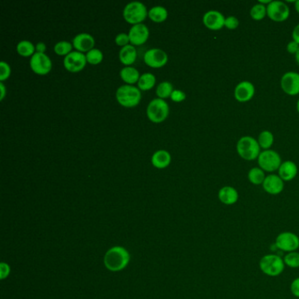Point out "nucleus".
<instances>
[{"instance_id": "nucleus-1", "label": "nucleus", "mask_w": 299, "mask_h": 299, "mask_svg": "<svg viewBox=\"0 0 299 299\" xmlns=\"http://www.w3.org/2000/svg\"><path fill=\"white\" fill-rule=\"evenodd\" d=\"M129 254L125 248L115 247L111 248L105 255V265L111 271H120L128 264Z\"/></svg>"}, {"instance_id": "nucleus-2", "label": "nucleus", "mask_w": 299, "mask_h": 299, "mask_svg": "<svg viewBox=\"0 0 299 299\" xmlns=\"http://www.w3.org/2000/svg\"><path fill=\"white\" fill-rule=\"evenodd\" d=\"M238 155L246 161H254L261 154V147L258 141L251 136H243L237 142Z\"/></svg>"}, {"instance_id": "nucleus-3", "label": "nucleus", "mask_w": 299, "mask_h": 299, "mask_svg": "<svg viewBox=\"0 0 299 299\" xmlns=\"http://www.w3.org/2000/svg\"><path fill=\"white\" fill-rule=\"evenodd\" d=\"M261 272L268 276L275 277L281 275L284 268L285 263L282 258L276 255H266L261 258L259 262Z\"/></svg>"}, {"instance_id": "nucleus-4", "label": "nucleus", "mask_w": 299, "mask_h": 299, "mask_svg": "<svg viewBox=\"0 0 299 299\" xmlns=\"http://www.w3.org/2000/svg\"><path fill=\"white\" fill-rule=\"evenodd\" d=\"M116 97H117L118 102L123 107H135L141 100V90L135 86L124 84L118 88Z\"/></svg>"}, {"instance_id": "nucleus-5", "label": "nucleus", "mask_w": 299, "mask_h": 299, "mask_svg": "<svg viewBox=\"0 0 299 299\" xmlns=\"http://www.w3.org/2000/svg\"><path fill=\"white\" fill-rule=\"evenodd\" d=\"M147 14H148L147 8L144 4L140 1H132L128 3L123 11L125 20L133 25L141 23V21H144L145 18L147 17Z\"/></svg>"}, {"instance_id": "nucleus-6", "label": "nucleus", "mask_w": 299, "mask_h": 299, "mask_svg": "<svg viewBox=\"0 0 299 299\" xmlns=\"http://www.w3.org/2000/svg\"><path fill=\"white\" fill-rule=\"evenodd\" d=\"M258 164L263 171L275 172L282 164V159L277 152L272 149L263 150L258 156Z\"/></svg>"}, {"instance_id": "nucleus-7", "label": "nucleus", "mask_w": 299, "mask_h": 299, "mask_svg": "<svg viewBox=\"0 0 299 299\" xmlns=\"http://www.w3.org/2000/svg\"><path fill=\"white\" fill-rule=\"evenodd\" d=\"M169 106L162 98H154L148 104L147 115L153 122L158 123L164 121L169 114Z\"/></svg>"}, {"instance_id": "nucleus-8", "label": "nucleus", "mask_w": 299, "mask_h": 299, "mask_svg": "<svg viewBox=\"0 0 299 299\" xmlns=\"http://www.w3.org/2000/svg\"><path fill=\"white\" fill-rule=\"evenodd\" d=\"M289 13V7L282 1H271V3L267 6V16L275 22L287 21Z\"/></svg>"}, {"instance_id": "nucleus-9", "label": "nucleus", "mask_w": 299, "mask_h": 299, "mask_svg": "<svg viewBox=\"0 0 299 299\" xmlns=\"http://www.w3.org/2000/svg\"><path fill=\"white\" fill-rule=\"evenodd\" d=\"M275 246L280 250L287 253L296 251L299 248V237L291 232H283L277 235Z\"/></svg>"}, {"instance_id": "nucleus-10", "label": "nucleus", "mask_w": 299, "mask_h": 299, "mask_svg": "<svg viewBox=\"0 0 299 299\" xmlns=\"http://www.w3.org/2000/svg\"><path fill=\"white\" fill-rule=\"evenodd\" d=\"M30 67L35 73L45 75L51 70V60L45 53L35 52L30 59Z\"/></svg>"}, {"instance_id": "nucleus-11", "label": "nucleus", "mask_w": 299, "mask_h": 299, "mask_svg": "<svg viewBox=\"0 0 299 299\" xmlns=\"http://www.w3.org/2000/svg\"><path fill=\"white\" fill-rule=\"evenodd\" d=\"M87 59L82 52L71 51L63 59V64L70 72H77L84 68Z\"/></svg>"}, {"instance_id": "nucleus-12", "label": "nucleus", "mask_w": 299, "mask_h": 299, "mask_svg": "<svg viewBox=\"0 0 299 299\" xmlns=\"http://www.w3.org/2000/svg\"><path fill=\"white\" fill-rule=\"evenodd\" d=\"M281 88L289 96L299 94V73L294 71L286 72L281 78Z\"/></svg>"}, {"instance_id": "nucleus-13", "label": "nucleus", "mask_w": 299, "mask_h": 299, "mask_svg": "<svg viewBox=\"0 0 299 299\" xmlns=\"http://www.w3.org/2000/svg\"><path fill=\"white\" fill-rule=\"evenodd\" d=\"M226 18L223 14L216 10H211L204 14V25L213 31H219L225 27Z\"/></svg>"}, {"instance_id": "nucleus-14", "label": "nucleus", "mask_w": 299, "mask_h": 299, "mask_svg": "<svg viewBox=\"0 0 299 299\" xmlns=\"http://www.w3.org/2000/svg\"><path fill=\"white\" fill-rule=\"evenodd\" d=\"M255 94V87L249 81H242L238 83L234 89V97L238 102L246 103L254 97Z\"/></svg>"}, {"instance_id": "nucleus-15", "label": "nucleus", "mask_w": 299, "mask_h": 299, "mask_svg": "<svg viewBox=\"0 0 299 299\" xmlns=\"http://www.w3.org/2000/svg\"><path fill=\"white\" fill-rule=\"evenodd\" d=\"M144 61L150 67L159 68L165 65L168 61V55L162 49L151 48L145 53Z\"/></svg>"}, {"instance_id": "nucleus-16", "label": "nucleus", "mask_w": 299, "mask_h": 299, "mask_svg": "<svg viewBox=\"0 0 299 299\" xmlns=\"http://www.w3.org/2000/svg\"><path fill=\"white\" fill-rule=\"evenodd\" d=\"M262 188L270 195H278L284 189V181L279 175L271 174L266 176Z\"/></svg>"}, {"instance_id": "nucleus-17", "label": "nucleus", "mask_w": 299, "mask_h": 299, "mask_svg": "<svg viewBox=\"0 0 299 299\" xmlns=\"http://www.w3.org/2000/svg\"><path fill=\"white\" fill-rule=\"evenodd\" d=\"M128 35H129V39H130V42L132 44H143L148 40L149 30H148V27L142 23L133 25V27L129 30Z\"/></svg>"}, {"instance_id": "nucleus-18", "label": "nucleus", "mask_w": 299, "mask_h": 299, "mask_svg": "<svg viewBox=\"0 0 299 299\" xmlns=\"http://www.w3.org/2000/svg\"><path fill=\"white\" fill-rule=\"evenodd\" d=\"M95 44V41L91 35L87 33H82L76 35L73 39L74 47L79 52H88L92 49L93 46Z\"/></svg>"}, {"instance_id": "nucleus-19", "label": "nucleus", "mask_w": 299, "mask_h": 299, "mask_svg": "<svg viewBox=\"0 0 299 299\" xmlns=\"http://www.w3.org/2000/svg\"><path fill=\"white\" fill-rule=\"evenodd\" d=\"M218 197L221 203L226 206H233L239 200L237 189L232 186H224L219 190Z\"/></svg>"}, {"instance_id": "nucleus-20", "label": "nucleus", "mask_w": 299, "mask_h": 299, "mask_svg": "<svg viewBox=\"0 0 299 299\" xmlns=\"http://www.w3.org/2000/svg\"><path fill=\"white\" fill-rule=\"evenodd\" d=\"M298 172L297 166L292 161L282 162L278 169V175L284 182H289L296 177Z\"/></svg>"}, {"instance_id": "nucleus-21", "label": "nucleus", "mask_w": 299, "mask_h": 299, "mask_svg": "<svg viewBox=\"0 0 299 299\" xmlns=\"http://www.w3.org/2000/svg\"><path fill=\"white\" fill-rule=\"evenodd\" d=\"M170 161L171 155L169 152L164 149H159L152 155V164L159 169L167 167L170 163Z\"/></svg>"}, {"instance_id": "nucleus-22", "label": "nucleus", "mask_w": 299, "mask_h": 299, "mask_svg": "<svg viewBox=\"0 0 299 299\" xmlns=\"http://www.w3.org/2000/svg\"><path fill=\"white\" fill-rule=\"evenodd\" d=\"M137 51L133 45L128 44L122 47L120 50V60L126 65H130L136 60Z\"/></svg>"}, {"instance_id": "nucleus-23", "label": "nucleus", "mask_w": 299, "mask_h": 299, "mask_svg": "<svg viewBox=\"0 0 299 299\" xmlns=\"http://www.w3.org/2000/svg\"><path fill=\"white\" fill-rule=\"evenodd\" d=\"M120 75H121V78L128 83L138 82V80L140 78V73L137 69L134 67H130V66H127L123 69H121Z\"/></svg>"}, {"instance_id": "nucleus-24", "label": "nucleus", "mask_w": 299, "mask_h": 299, "mask_svg": "<svg viewBox=\"0 0 299 299\" xmlns=\"http://www.w3.org/2000/svg\"><path fill=\"white\" fill-rule=\"evenodd\" d=\"M148 17L155 22H162L168 17V11L165 7L156 6L148 11Z\"/></svg>"}, {"instance_id": "nucleus-25", "label": "nucleus", "mask_w": 299, "mask_h": 299, "mask_svg": "<svg viewBox=\"0 0 299 299\" xmlns=\"http://www.w3.org/2000/svg\"><path fill=\"white\" fill-rule=\"evenodd\" d=\"M248 177L249 182L253 183L254 185H261V184L262 185L266 178V175H265V171H263L261 168L255 167L248 171Z\"/></svg>"}, {"instance_id": "nucleus-26", "label": "nucleus", "mask_w": 299, "mask_h": 299, "mask_svg": "<svg viewBox=\"0 0 299 299\" xmlns=\"http://www.w3.org/2000/svg\"><path fill=\"white\" fill-rule=\"evenodd\" d=\"M274 135L271 132L265 130L259 134L257 141L261 148H263V150H268L271 148L272 145L274 143Z\"/></svg>"}, {"instance_id": "nucleus-27", "label": "nucleus", "mask_w": 299, "mask_h": 299, "mask_svg": "<svg viewBox=\"0 0 299 299\" xmlns=\"http://www.w3.org/2000/svg\"><path fill=\"white\" fill-rule=\"evenodd\" d=\"M155 76L152 73H144L142 74L138 80V87L139 89H149L155 85Z\"/></svg>"}, {"instance_id": "nucleus-28", "label": "nucleus", "mask_w": 299, "mask_h": 299, "mask_svg": "<svg viewBox=\"0 0 299 299\" xmlns=\"http://www.w3.org/2000/svg\"><path fill=\"white\" fill-rule=\"evenodd\" d=\"M35 45L33 44L31 42L29 41H21L19 42L17 45V51L19 52L20 55L22 56H30L33 55L35 53Z\"/></svg>"}, {"instance_id": "nucleus-29", "label": "nucleus", "mask_w": 299, "mask_h": 299, "mask_svg": "<svg viewBox=\"0 0 299 299\" xmlns=\"http://www.w3.org/2000/svg\"><path fill=\"white\" fill-rule=\"evenodd\" d=\"M250 16L255 21H261L267 16V7L262 4H255L250 10Z\"/></svg>"}, {"instance_id": "nucleus-30", "label": "nucleus", "mask_w": 299, "mask_h": 299, "mask_svg": "<svg viewBox=\"0 0 299 299\" xmlns=\"http://www.w3.org/2000/svg\"><path fill=\"white\" fill-rule=\"evenodd\" d=\"M173 90H174L173 85L168 81H164V82L159 83L156 87V94L160 98H165V97L170 96Z\"/></svg>"}, {"instance_id": "nucleus-31", "label": "nucleus", "mask_w": 299, "mask_h": 299, "mask_svg": "<svg viewBox=\"0 0 299 299\" xmlns=\"http://www.w3.org/2000/svg\"><path fill=\"white\" fill-rule=\"evenodd\" d=\"M87 62L91 64H97L103 60V53L98 48H92L86 54Z\"/></svg>"}, {"instance_id": "nucleus-32", "label": "nucleus", "mask_w": 299, "mask_h": 299, "mask_svg": "<svg viewBox=\"0 0 299 299\" xmlns=\"http://www.w3.org/2000/svg\"><path fill=\"white\" fill-rule=\"evenodd\" d=\"M284 263L289 268H299V253L298 252H290L284 256Z\"/></svg>"}, {"instance_id": "nucleus-33", "label": "nucleus", "mask_w": 299, "mask_h": 299, "mask_svg": "<svg viewBox=\"0 0 299 299\" xmlns=\"http://www.w3.org/2000/svg\"><path fill=\"white\" fill-rule=\"evenodd\" d=\"M71 49H72V45L67 41L57 42L54 47V50L56 54L60 55H65V56L71 52Z\"/></svg>"}, {"instance_id": "nucleus-34", "label": "nucleus", "mask_w": 299, "mask_h": 299, "mask_svg": "<svg viewBox=\"0 0 299 299\" xmlns=\"http://www.w3.org/2000/svg\"><path fill=\"white\" fill-rule=\"evenodd\" d=\"M11 74L10 65L7 62H0V81L3 82L4 80L7 79Z\"/></svg>"}, {"instance_id": "nucleus-35", "label": "nucleus", "mask_w": 299, "mask_h": 299, "mask_svg": "<svg viewBox=\"0 0 299 299\" xmlns=\"http://www.w3.org/2000/svg\"><path fill=\"white\" fill-rule=\"evenodd\" d=\"M239 25H240V21L235 16H229V17L226 18L225 27L227 29L235 30V29H237Z\"/></svg>"}, {"instance_id": "nucleus-36", "label": "nucleus", "mask_w": 299, "mask_h": 299, "mask_svg": "<svg viewBox=\"0 0 299 299\" xmlns=\"http://www.w3.org/2000/svg\"><path fill=\"white\" fill-rule=\"evenodd\" d=\"M115 42H116V43H117L119 46L125 47V46L128 45V42H130L129 35H128V34H126V33H121V34H119V35L116 36Z\"/></svg>"}, {"instance_id": "nucleus-37", "label": "nucleus", "mask_w": 299, "mask_h": 299, "mask_svg": "<svg viewBox=\"0 0 299 299\" xmlns=\"http://www.w3.org/2000/svg\"><path fill=\"white\" fill-rule=\"evenodd\" d=\"M170 97L173 101L175 102H181L186 98V94L181 89H174L172 91Z\"/></svg>"}, {"instance_id": "nucleus-38", "label": "nucleus", "mask_w": 299, "mask_h": 299, "mask_svg": "<svg viewBox=\"0 0 299 299\" xmlns=\"http://www.w3.org/2000/svg\"><path fill=\"white\" fill-rule=\"evenodd\" d=\"M290 291L292 293L293 296L299 298V277L293 280L290 284Z\"/></svg>"}, {"instance_id": "nucleus-39", "label": "nucleus", "mask_w": 299, "mask_h": 299, "mask_svg": "<svg viewBox=\"0 0 299 299\" xmlns=\"http://www.w3.org/2000/svg\"><path fill=\"white\" fill-rule=\"evenodd\" d=\"M299 45L294 41L289 42L287 45V51L289 52V54H293L296 55V52L298 51Z\"/></svg>"}, {"instance_id": "nucleus-40", "label": "nucleus", "mask_w": 299, "mask_h": 299, "mask_svg": "<svg viewBox=\"0 0 299 299\" xmlns=\"http://www.w3.org/2000/svg\"><path fill=\"white\" fill-rule=\"evenodd\" d=\"M10 272V268L8 265L6 263H1L0 265V274H1V279H5L7 275H9Z\"/></svg>"}, {"instance_id": "nucleus-41", "label": "nucleus", "mask_w": 299, "mask_h": 299, "mask_svg": "<svg viewBox=\"0 0 299 299\" xmlns=\"http://www.w3.org/2000/svg\"><path fill=\"white\" fill-rule=\"evenodd\" d=\"M292 39L294 42H296L299 45V24L296 25L292 31Z\"/></svg>"}, {"instance_id": "nucleus-42", "label": "nucleus", "mask_w": 299, "mask_h": 299, "mask_svg": "<svg viewBox=\"0 0 299 299\" xmlns=\"http://www.w3.org/2000/svg\"><path fill=\"white\" fill-rule=\"evenodd\" d=\"M35 48H36V52H39V53H44L45 50H46V44H45L44 42H38V43L36 44V46H35Z\"/></svg>"}, {"instance_id": "nucleus-43", "label": "nucleus", "mask_w": 299, "mask_h": 299, "mask_svg": "<svg viewBox=\"0 0 299 299\" xmlns=\"http://www.w3.org/2000/svg\"><path fill=\"white\" fill-rule=\"evenodd\" d=\"M0 89H1V97H0V99L3 100L4 97L6 96V87H5L2 82H0Z\"/></svg>"}, {"instance_id": "nucleus-44", "label": "nucleus", "mask_w": 299, "mask_h": 299, "mask_svg": "<svg viewBox=\"0 0 299 299\" xmlns=\"http://www.w3.org/2000/svg\"><path fill=\"white\" fill-rule=\"evenodd\" d=\"M295 9H296V12H297L299 14V0L295 1Z\"/></svg>"}, {"instance_id": "nucleus-45", "label": "nucleus", "mask_w": 299, "mask_h": 299, "mask_svg": "<svg viewBox=\"0 0 299 299\" xmlns=\"http://www.w3.org/2000/svg\"><path fill=\"white\" fill-rule=\"evenodd\" d=\"M295 59H296V62L299 65V49L298 51L296 52V55H295Z\"/></svg>"}, {"instance_id": "nucleus-46", "label": "nucleus", "mask_w": 299, "mask_h": 299, "mask_svg": "<svg viewBox=\"0 0 299 299\" xmlns=\"http://www.w3.org/2000/svg\"><path fill=\"white\" fill-rule=\"evenodd\" d=\"M296 110H297L299 114V99L297 100V103H296Z\"/></svg>"}]
</instances>
